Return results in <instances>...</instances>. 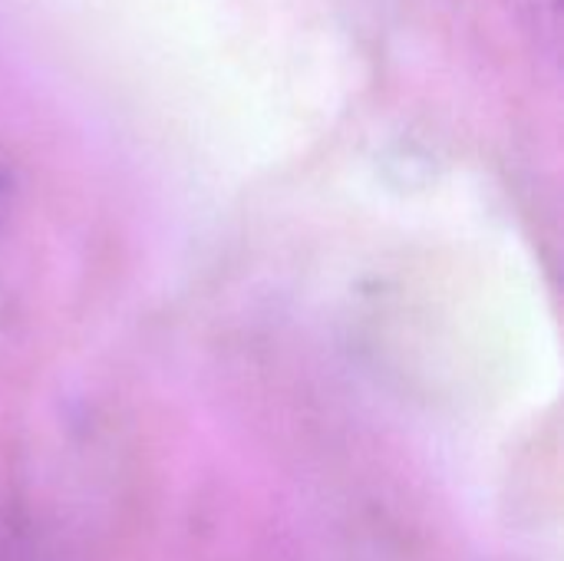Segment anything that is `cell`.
I'll use <instances>...</instances> for the list:
<instances>
[]
</instances>
